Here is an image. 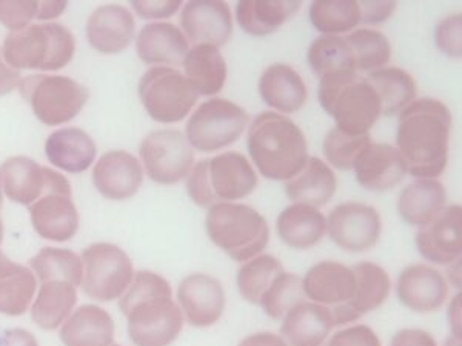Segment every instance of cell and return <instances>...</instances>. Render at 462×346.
<instances>
[{
	"instance_id": "obj_14",
	"label": "cell",
	"mask_w": 462,
	"mask_h": 346,
	"mask_svg": "<svg viewBox=\"0 0 462 346\" xmlns=\"http://www.w3.org/2000/svg\"><path fill=\"white\" fill-rule=\"evenodd\" d=\"M180 27L195 45L221 48L233 36V14L226 2L193 0L180 13Z\"/></svg>"
},
{
	"instance_id": "obj_33",
	"label": "cell",
	"mask_w": 462,
	"mask_h": 346,
	"mask_svg": "<svg viewBox=\"0 0 462 346\" xmlns=\"http://www.w3.org/2000/svg\"><path fill=\"white\" fill-rule=\"evenodd\" d=\"M182 67L185 68V77L195 86L199 96L211 97L221 93L226 86L228 68L219 48L211 45L189 48Z\"/></svg>"
},
{
	"instance_id": "obj_54",
	"label": "cell",
	"mask_w": 462,
	"mask_h": 346,
	"mask_svg": "<svg viewBox=\"0 0 462 346\" xmlns=\"http://www.w3.org/2000/svg\"><path fill=\"white\" fill-rule=\"evenodd\" d=\"M67 2H37V21H51L56 17L62 16L63 11L67 10Z\"/></svg>"
},
{
	"instance_id": "obj_61",
	"label": "cell",
	"mask_w": 462,
	"mask_h": 346,
	"mask_svg": "<svg viewBox=\"0 0 462 346\" xmlns=\"http://www.w3.org/2000/svg\"><path fill=\"white\" fill-rule=\"evenodd\" d=\"M111 346H121V345H111Z\"/></svg>"
},
{
	"instance_id": "obj_8",
	"label": "cell",
	"mask_w": 462,
	"mask_h": 346,
	"mask_svg": "<svg viewBox=\"0 0 462 346\" xmlns=\"http://www.w3.org/2000/svg\"><path fill=\"white\" fill-rule=\"evenodd\" d=\"M250 125V115L242 106L226 99L205 100L189 115L185 137L198 152H216L231 147Z\"/></svg>"
},
{
	"instance_id": "obj_28",
	"label": "cell",
	"mask_w": 462,
	"mask_h": 346,
	"mask_svg": "<svg viewBox=\"0 0 462 346\" xmlns=\"http://www.w3.org/2000/svg\"><path fill=\"white\" fill-rule=\"evenodd\" d=\"M276 231L287 247L300 251L311 250L326 236V215L310 205H290L279 214Z\"/></svg>"
},
{
	"instance_id": "obj_60",
	"label": "cell",
	"mask_w": 462,
	"mask_h": 346,
	"mask_svg": "<svg viewBox=\"0 0 462 346\" xmlns=\"http://www.w3.org/2000/svg\"><path fill=\"white\" fill-rule=\"evenodd\" d=\"M2 241H4V223H2V219H0V245H2Z\"/></svg>"
},
{
	"instance_id": "obj_34",
	"label": "cell",
	"mask_w": 462,
	"mask_h": 346,
	"mask_svg": "<svg viewBox=\"0 0 462 346\" xmlns=\"http://www.w3.org/2000/svg\"><path fill=\"white\" fill-rule=\"evenodd\" d=\"M78 287L67 282H45L37 289L32 304V317L39 328L54 331L73 314L78 304Z\"/></svg>"
},
{
	"instance_id": "obj_6",
	"label": "cell",
	"mask_w": 462,
	"mask_h": 346,
	"mask_svg": "<svg viewBox=\"0 0 462 346\" xmlns=\"http://www.w3.org/2000/svg\"><path fill=\"white\" fill-rule=\"evenodd\" d=\"M76 39L60 23H32L21 32H10L2 56L10 67L19 69L58 71L73 60Z\"/></svg>"
},
{
	"instance_id": "obj_12",
	"label": "cell",
	"mask_w": 462,
	"mask_h": 346,
	"mask_svg": "<svg viewBox=\"0 0 462 346\" xmlns=\"http://www.w3.org/2000/svg\"><path fill=\"white\" fill-rule=\"evenodd\" d=\"M143 168L154 184L171 187L189 178L195 167V150L178 130H158L139 148Z\"/></svg>"
},
{
	"instance_id": "obj_42",
	"label": "cell",
	"mask_w": 462,
	"mask_h": 346,
	"mask_svg": "<svg viewBox=\"0 0 462 346\" xmlns=\"http://www.w3.org/2000/svg\"><path fill=\"white\" fill-rule=\"evenodd\" d=\"M37 278L32 269L22 265L17 273L0 280V314H25L36 297Z\"/></svg>"
},
{
	"instance_id": "obj_30",
	"label": "cell",
	"mask_w": 462,
	"mask_h": 346,
	"mask_svg": "<svg viewBox=\"0 0 462 346\" xmlns=\"http://www.w3.org/2000/svg\"><path fill=\"white\" fill-rule=\"evenodd\" d=\"M65 346H111L115 341V320L104 308L82 305L60 328Z\"/></svg>"
},
{
	"instance_id": "obj_45",
	"label": "cell",
	"mask_w": 462,
	"mask_h": 346,
	"mask_svg": "<svg viewBox=\"0 0 462 346\" xmlns=\"http://www.w3.org/2000/svg\"><path fill=\"white\" fill-rule=\"evenodd\" d=\"M435 43L448 58L462 56V16L459 13L444 17L435 27Z\"/></svg>"
},
{
	"instance_id": "obj_38",
	"label": "cell",
	"mask_w": 462,
	"mask_h": 346,
	"mask_svg": "<svg viewBox=\"0 0 462 346\" xmlns=\"http://www.w3.org/2000/svg\"><path fill=\"white\" fill-rule=\"evenodd\" d=\"M307 63L318 77L356 71L352 50L346 37L320 36L307 50ZM357 73V71H356Z\"/></svg>"
},
{
	"instance_id": "obj_41",
	"label": "cell",
	"mask_w": 462,
	"mask_h": 346,
	"mask_svg": "<svg viewBox=\"0 0 462 346\" xmlns=\"http://www.w3.org/2000/svg\"><path fill=\"white\" fill-rule=\"evenodd\" d=\"M346 41L352 50L356 71L374 73L387 67L392 59V43L383 32L374 28H356Z\"/></svg>"
},
{
	"instance_id": "obj_23",
	"label": "cell",
	"mask_w": 462,
	"mask_h": 346,
	"mask_svg": "<svg viewBox=\"0 0 462 346\" xmlns=\"http://www.w3.org/2000/svg\"><path fill=\"white\" fill-rule=\"evenodd\" d=\"M302 288L307 299L327 308L348 305L355 289V274L344 263L324 260L307 271Z\"/></svg>"
},
{
	"instance_id": "obj_55",
	"label": "cell",
	"mask_w": 462,
	"mask_h": 346,
	"mask_svg": "<svg viewBox=\"0 0 462 346\" xmlns=\"http://www.w3.org/2000/svg\"><path fill=\"white\" fill-rule=\"evenodd\" d=\"M239 346H287L281 336L272 334V332H256L252 336L245 337L239 343Z\"/></svg>"
},
{
	"instance_id": "obj_24",
	"label": "cell",
	"mask_w": 462,
	"mask_h": 346,
	"mask_svg": "<svg viewBox=\"0 0 462 346\" xmlns=\"http://www.w3.org/2000/svg\"><path fill=\"white\" fill-rule=\"evenodd\" d=\"M258 88L263 104L279 114L298 113L309 99L304 79L287 63L270 65L261 76Z\"/></svg>"
},
{
	"instance_id": "obj_9",
	"label": "cell",
	"mask_w": 462,
	"mask_h": 346,
	"mask_svg": "<svg viewBox=\"0 0 462 346\" xmlns=\"http://www.w3.org/2000/svg\"><path fill=\"white\" fill-rule=\"evenodd\" d=\"M139 99L152 121L171 125L184 121L199 95L185 74L170 67H152L137 86Z\"/></svg>"
},
{
	"instance_id": "obj_37",
	"label": "cell",
	"mask_w": 462,
	"mask_h": 346,
	"mask_svg": "<svg viewBox=\"0 0 462 346\" xmlns=\"http://www.w3.org/2000/svg\"><path fill=\"white\" fill-rule=\"evenodd\" d=\"M30 269L39 284L67 282L80 287L84 278L82 259L65 248H43L30 260Z\"/></svg>"
},
{
	"instance_id": "obj_19",
	"label": "cell",
	"mask_w": 462,
	"mask_h": 346,
	"mask_svg": "<svg viewBox=\"0 0 462 346\" xmlns=\"http://www.w3.org/2000/svg\"><path fill=\"white\" fill-rule=\"evenodd\" d=\"M87 39L96 51L119 54L132 45L136 36V21L132 11L117 4L96 8L87 21Z\"/></svg>"
},
{
	"instance_id": "obj_46",
	"label": "cell",
	"mask_w": 462,
	"mask_h": 346,
	"mask_svg": "<svg viewBox=\"0 0 462 346\" xmlns=\"http://www.w3.org/2000/svg\"><path fill=\"white\" fill-rule=\"evenodd\" d=\"M189 199L193 200L200 208H210L216 202L215 195L211 191L210 178H208V160H199L189 171L185 184Z\"/></svg>"
},
{
	"instance_id": "obj_51",
	"label": "cell",
	"mask_w": 462,
	"mask_h": 346,
	"mask_svg": "<svg viewBox=\"0 0 462 346\" xmlns=\"http://www.w3.org/2000/svg\"><path fill=\"white\" fill-rule=\"evenodd\" d=\"M390 346H438L435 337L424 330H401L392 337Z\"/></svg>"
},
{
	"instance_id": "obj_3",
	"label": "cell",
	"mask_w": 462,
	"mask_h": 346,
	"mask_svg": "<svg viewBox=\"0 0 462 346\" xmlns=\"http://www.w3.org/2000/svg\"><path fill=\"white\" fill-rule=\"evenodd\" d=\"M247 150L259 174L274 182L294 178L310 158L304 132L287 115L272 111L248 125Z\"/></svg>"
},
{
	"instance_id": "obj_15",
	"label": "cell",
	"mask_w": 462,
	"mask_h": 346,
	"mask_svg": "<svg viewBox=\"0 0 462 346\" xmlns=\"http://www.w3.org/2000/svg\"><path fill=\"white\" fill-rule=\"evenodd\" d=\"M179 306L189 325L208 328L219 322L226 311L224 287L208 274H189L178 288Z\"/></svg>"
},
{
	"instance_id": "obj_62",
	"label": "cell",
	"mask_w": 462,
	"mask_h": 346,
	"mask_svg": "<svg viewBox=\"0 0 462 346\" xmlns=\"http://www.w3.org/2000/svg\"><path fill=\"white\" fill-rule=\"evenodd\" d=\"M0 53H2V51H0Z\"/></svg>"
},
{
	"instance_id": "obj_10",
	"label": "cell",
	"mask_w": 462,
	"mask_h": 346,
	"mask_svg": "<svg viewBox=\"0 0 462 346\" xmlns=\"http://www.w3.org/2000/svg\"><path fill=\"white\" fill-rule=\"evenodd\" d=\"M82 293L89 299L113 302L121 299L134 278V267L122 248L113 243H93L82 252Z\"/></svg>"
},
{
	"instance_id": "obj_58",
	"label": "cell",
	"mask_w": 462,
	"mask_h": 346,
	"mask_svg": "<svg viewBox=\"0 0 462 346\" xmlns=\"http://www.w3.org/2000/svg\"><path fill=\"white\" fill-rule=\"evenodd\" d=\"M446 346H461V337H448L446 341Z\"/></svg>"
},
{
	"instance_id": "obj_32",
	"label": "cell",
	"mask_w": 462,
	"mask_h": 346,
	"mask_svg": "<svg viewBox=\"0 0 462 346\" xmlns=\"http://www.w3.org/2000/svg\"><path fill=\"white\" fill-rule=\"evenodd\" d=\"M0 176L6 197L25 206L41 199L47 187V167L25 156L8 159L0 168Z\"/></svg>"
},
{
	"instance_id": "obj_16",
	"label": "cell",
	"mask_w": 462,
	"mask_h": 346,
	"mask_svg": "<svg viewBox=\"0 0 462 346\" xmlns=\"http://www.w3.org/2000/svg\"><path fill=\"white\" fill-rule=\"evenodd\" d=\"M416 248L420 256L435 265H452L461 260V205L447 206L441 214L416 232Z\"/></svg>"
},
{
	"instance_id": "obj_50",
	"label": "cell",
	"mask_w": 462,
	"mask_h": 346,
	"mask_svg": "<svg viewBox=\"0 0 462 346\" xmlns=\"http://www.w3.org/2000/svg\"><path fill=\"white\" fill-rule=\"evenodd\" d=\"M361 10V23L378 25L389 21L398 8L396 2H357Z\"/></svg>"
},
{
	"instance_id": "obj_5",
	"label": "cell",
	"mask_w": 462,
	"mask_h": 346,
	"mask_svg": "<svg viewBox=\"0 0 462 346\" xmlns=\"http://www.w3.org/2000/svg\"><path fill=\"white\" fill-rule=\"evenodd\" d=\"M205 230L216 247L235 262L245 263L267 248V219L252 206L236 202H217L208 208Z\"/></svg>"
},
{
	"instance_id": "obj_31",
	"label": "cell",
	"mask_w": 462,
	"mask_h": 346,
	"mask_svg": "<svg viewBox=\"0 0 462 346\" xmlns=\"http://www.w3.org/2000/svg\"><path fill=\"white\" fill-rule=\"evenodd\" d=\"M300 8V0H241L236 5L237 25L250 36H268L284 27Z\"/></svg>"
},
{
	"instance_id": "obj_20",
	"label": "cell",
	"mask_w": 462,
	"mask_h": 346,
	"mask_svg": "<svg viewBox=\"0 0 462 346\" xmlns=\"http://www.w3.org/2000/svg\"><path fill=\"white\" fill-rule=\"evenodd\" d=\"M353 171L357 184L374 193L393 189L407 176L404 159L398 148L390 143H370L357 156Z\"/></svg>"
},
{
	"instance_id": "obj_25",
	"label": "cell",
	"mask_w": 462,
	"mask_h": 346,
	"mask_svg": "<svg viewBox=\"0 0 462 346\" xmlns=\"http://www.w3.org/2000/svg\"><path fill=\"white\" fill-rule=\"evenodd\" d=\"M333 328L331 313L327 306L302 302L284 315L281 339L287 346H322Z\"/></svg>"
},
{
	"instance_id": "obj_36",
	"label": "cell",
	"mask_w": 462,
	"mask_h": 346,
	"mask_svg": "<svg viewBox=\"0 0 462 346\" xmlns=\"http://www.w3.org/2000/svg\"><path fill=\"white\" fill-rule=\"evenodd\" d=\"M378 95L383 115L400 114L416 99V82L411 74L398 67H383L365 77Z\"/></svg>"
},
{
	"instance_id": "obj_22",
	"label": "cell",
	"mask_w": 462,
	"mask_h": 346,
	"mask_svg": "<svg viewBox=\"0 0 462 346\" xmlns=\"http://www.w3.org/2000/svg\"><path fill=\"white\" fill-rule=\"evenodd\" d=\"M189 51V39L169 22H152L136 37V53L143 63L174 68L184 63Z\"/></svg>"
},
{
	"instance_id": "obj_4",
	"label": "cell",
	"mask_w": 462,
	"mask_h": 346,
	"mask_svg": "<svg viewBox=\"0 0 462 346\" xmlns=\"http://www.w3.org/2000/svg\"><path fill=\"white\" fill-rule=\"evenodd\" d=\"M318 100L337 128L348 134H370L383 115L378 95L356 71L320 77Z\"/></svg>"
},
{
	"instance_id": "obj_1",
	"label": "cell",
	"mask_w": 462,
	"mask_h": 346,
	"mask_svg": "<svg viewBox=\"0 0 462 346\" xmlns=\"http://www.w3.org/2000/svg\"><path fill=\"white\" fill-rule=\"evenodd\" d=\"M452 111L441 100L415 99L401 111L396 126V148L407 174L416 178H438L444 174L450 151Z\"/></svg>"
},
{
	"instance_id": "obj_49",
	"label": "cell",
	"mask_w": 462,
	"mask_h": 346,
	"mask_svg": "<svg viewBox=\"0 0 462 346\" xmlns=\"http://www.w3.org/2000/svg\"><path fill=\"white\" fill-rule=\"evenodd\" d=\"M182 6L180 0H165V2H132V8L141 19L161 21L174 16Z\"/></svg>"
},
{
	"instance_id": "obj_27",
	"label": "cell",
	"mask_w": 462,
	"mask_h": 346,
	"mask_svg": "<svg viewBox=\"0 0 462 346\" xmlns=\"http://www.w3.org/2000/svg\"><path fill=\"white\" fill-rule=\"evenodd\" d=\"M396 208L405 223L420 228L446 210V188L435 178H416L401 191Z\"/></svg>"
},
{
	"instance_id": "obj_7",
	"label": "cell",
	"mask_w": 462,
	"mask_h": 346,
	"mask_svg": "<svg viewBox=\"0 0 462 346\" xmlns=\"http://www.w3.org/2000/svg\"><path fill=\"white\" fill-rule=\"evenodd\" d=\"M19 91L32 113L45 125H63L73 121L88 102L87 86L67 76L34 74L21 80Z\"/></svg>"
},
{
	"instance_id": "obj_57",
	"label": "cell",
	"mask_w": 462,
	"mask_h": 346,
	"mask_svg": "<svg viewBox=\"0 0 462 346\" xmlns=\"http://www.w3.org/2000/svg\"><path fill=\"white\" fill-rule=\"evenodd\" d=\"M21 268L22 265L6 258L5 252L2 251V248H0V280L10 278L13 274L17 273Z\"/></svg>"
},
{
	"instance_id": "obj_18",
	"label": "cell",
	"mask_w": 462,
	"mask_h": 346,
	"mask_svg": "<svg viewBox=\"0 0 462 346\" xmlns=\"http://www.w3.org/2000/svg\"><path fill=\"white\" fill-rule=\"evenodd\" d=\"M93 182L106 199L116 202L132 199L143 187V163L130 152L122 150L106 152L96 162Z\"/></svg>"
},
{
	"instance_id": "obj_11",
	"label": "cell",
	"mask_w": 462,
	"mask_h": 346,
	"mask_svg": "<svg viewBox=\"0 0 462 346\" xmlns=\"http://www.w3.org/2000/svg\"><path fill=\"white\" fill-rule=\"evenodd\" d=\"M32 228L45 241H69L79 230V213L74 205L69 178L47 168L42 197L30 206Z\"/></svg>"
},
{
	"instance_id": "obj_44",
	"label": "cell",
	"mask_w": 462,
	"mask_h": 346,
	"mask_svg": "<svg viewBox=\"0 0 462 346\" xmlns=\"http://www.w3.org/2000/svg\"><path fill=\"white\" fill-rule=\"evenodd\" d=\"M305 299L307 297L302 288V278L285 271L274 280V284L263 296L259 306L270 319L282 320L291 308L302 304Z\"/></svg>"
},
{
	"instance_id": "obj_47",
	"label": "cell",
	"mask_w": 462,
	"mask_h": 346,
	"mask_svg": "<svg viewBox=\"0 0 462 346\" xmlns=\"http://www.w3.org/2000/svg\"><path fill=\"white\" fill-rule=\"evenodd\" d=\"M36 13L37 2H0V23L11 32L30 27Z\"/></svg>"
},
{
	"instance_id": "obj_39",
	"label": "cell",
	"mask_w": 462,
	"mask_h": 346,
	"mask_svg": "<svg viewBox=\"0 0 462 346\" xmlns=\"http://www.w3.org/2000/svg\"><path fill=\"white\" fill-rule=\"evenodd\" d=\"M309 19L320 34L339 36L356 30L361 10L353 0H316L309 10Z\"/></svg>"
},
{
	"instance_id": "obj_43",
	"label": "cell",
	"mask_w": 462,
	"mask_h": 346,
	"mask_svg": "<svg viewBox=\"0 0 462 346\" xmlns=\"http://www.w3.org/2000/svg\"><path fill=\"white\" fill-rule=\"evenodd\" d=\"M372 142L374 141L370 134L356 136V134L342 132L337 126H333L324 139L322 152L328 165L339 171H350L357 156Z\"/></svg>"
},
{
	"instance_id": "obj_52",
	"label": "cell",
	"mask_w": 462,
	"mask_h": 346,
	"mask_svg": "<svg viewBox=\"0 0 462 346\" xmlns=\"http://www.w3.org/2000/svg\"><path fill=\"white\" fill-rule=\"evenodd\" d=\"M21 71L0 59V96L10 95L21 85Z\"/></svg>"
},
{
	"instance_id": "obj_40",
	"label": "cell",
	"mask_w": 462,
	"mask_h": 346,
	"mask_svg": "<svg viewBox=\"0 0 462 346\" xmlns=\"http://www.w3.org/2000/svg\"><path fill=\"white\" fill-rule=\"evenodd\" d=\"M282 273H285V269L278 259L270 254H259L244 263L237 271V289L248 304L259 305L274 280Z\"/></svg>"
},
{
	"instance_id": "obj_56",
	"label": "cell",
	"mask_w": 462,
	"mask_h": 346,
	"mask_svg": "<svg viewBox=\"0 0 462 346\" xmlns=\"http://www.w3.org/2000/svg\"><path fill=\"white\" fill-rule=\"evenodd\" d=\"M461 294H457L448 308V322H450L453 336L457 337H461Z\"/></svg>"
},
{
	"instance_id": "obj_26",
	"label": "cell",
	"mask_w": 462,
	"mask_h": 346,
	"mask_svg": "<svg viewBox=\"0 0 462 346\" xmlns=\"http://www.w3.org/2000/svg\"><path fill=\"white\" fill-rule=\"evenodd\" d=\"M96 152L95 141L74 126L54 132L45 142L48 162L71 174L87 171L96 160Z\"/></svg>"
},
{
	"instance_id": "obj_48",
	"label": "cell",
	"mask_w": 462,
	"mask_h": 346,
	"mask_svg": "<svg viewBox=\"0 0 462 346\" xmlns=\"http://www.w3.org/2000/svg\"><path fill=\"white\" fill-rule=\"evenodd\" d=\"M327 346H383L370 326L355 325L333 334Z\"/></svg>"
},
{
	"instance_id": "obj_35",
	"label": "cell",
	"mask_w": 462,
	"mask_h": 346,
	"mask_svg": "<svg viewBox=\"0 0 462 346\" xmlns=\"http://www.w3.org/2000/svg\"><path fill=\"white\" fill-rule=\"evenodd\" d=\"M355 289L348 306L359 317L374 313L385 304L392 291V280L383 267L374 262H359L352 267Z\"/></svg>"
},
{
	"instance_id": "obj_17",
	"label": "cell",
	"mask_w": 462,
	"mask_h": 346,
	"mask_svg": "<svg viewBox=\"0 0 462 346\" xmlns=\"http://www.w3.org/2000/svg\"><path fill=\"white\" fill-rule=\"evenodd\" d=\"M396 296L405 308L426 314L444 306L448 297V284L436 268L416 263L402 269L396 284Z\"/></svg>"
},
{
	"instance_id": "obj_29",
	"label": "cell",
	"mask_w": 462,
	"mask_h": 346,
	"mask_svg": "<svg viewBox=\"0 0 462 346\" xmlns=\"http://www.w3.org/2000/svg\"><path fill=\"white\" fill-rule=\"evenodd\" d=\"M284 188L285 195L294 204L320 208L337 195V178L328 163L318 158H309L304 168L284 182Z\"/></svg>"
},
{
	"instance_id": "obj_13",
	"label": "cell",
	"mask_w": 462,
	"mask_h": 346,
	"mask_svg": "<svg viewBox=\"0 0 462 346\" xmlns=\"http://www.w3.org/2000/svg\"><path fill=\"white\" fill-rule=\"evenodd\" d=\"M330 241L348 252H365L376 247L383 234L378 210L359 202H346L333 208L327 217Z\"/></svg>"
},
{
	"instance_id": "obj_2",
	"label": "cell",
	"mask_w": 462,
	"mask_h": 346,
	"mask_svg": "<svg viewBox=\"0 0 462 346\" xmlns=\"http://www.w3.org/2000/svg\"><path fill=\"white\" fill-rule=\"evenodd\" d=\"M119 308L136 346H170L184 328V314L173 300L169 280L152 271H137Z\"/></svg>"
},
{
	"instance_id": "obj_59",
	"label": "cell",
	"mask_w": 462,
	"mask_h": 346,
	"mask_svg": "<svg viewBox=\"0 0 462 346\" xmlns=\"http://www.w3.org/2000/svg\"><path fill=\"white\" fill-rule=\"evenodd\" d=\"M2 205H4V188H2V176H0V210H2Z\"/></svg>"
},
{
	"instance_id": "obj_21",
	"label": "cell",
	"mask_w": 462,
	"mask_h": 346,
	"mask_svg": "<svg viewBox=\"0 0 462 346\" xmlns=\"http://www.w3.org/2000/svg\"><path fill=\"white\" fill-rule=\"evenodd\" d=\"M208 178L216 202L245 199L258 188V173L244 154L222 152L208 160Z\"/></svg>"
},
{
	"instance_id": "obj_53",
	"label": "cell",
	"mask_w": 462,
	"mask_h": 346,
	"mask_svg": "<svg viewBox=\"0 0 462 346\" xmlns=\"http://www.w3.org/2000/svg\"><path fill=\"white\" fill-rule=\"evenodd\" d=\"M0 346H39V341L30 331L13 328L0 337Z\"/></svg>"
}]
</instances>
